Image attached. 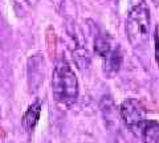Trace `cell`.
I'll use <instances>...</instances> for the list:
<instances>
[{"instance_id": "obj_7", "label": "cell", "mask_w": 159, "mask_h": 143, "mask_svg": "<svg viewBox=\"0 0 159 143\" xmlns=\"http://www.w3.org/2000/svg\"><path fill=\"white\" fill-rule=\"evenodd\" d=\"M94 49L101 57H105L109 52L111 51L110 47V40L105 36H98L94 41Z\"/></svg>"}, {"instance_id": "obj_4", "label": "cell", "mask_w": 159, "mask_h": 143, "mask_svg": "<svg viewBox=\"0 0 159 143\" xmlns=\"http://www.w3.org/2000/svg\"><path fill=\"white\" fill-rule=\"evenodd\" d=\"M40 113H41V102L36 101L29 106V109L25 111V114L23 117V127L25 129V131L32 132L34 126L37 125V122L40 119Z\"/></svg>"}, {"instance_id": "obj_8", "label": "cell", "mask_w": 159, "mask_h": 143, "mask_svg": "<svg viewBox=\"0 0 159 143\" xmlns=\"http://www.w3.org/2000/svg\"><path fill=\"white\" fill-rule=\"evenodd\" d=\"M47 40H48L49 55H51L52 57H54V55H56V34H54V32L52 33V29H49V31H48Z\"/></svg>"}, {"instance_id": "obj_11", "label": "cell", "mask_w": 159, "mask_h": 143, "mask_svg": "<svg viewBox=\"0 0 159 143\" xmlns=\"http://www.w3.org/2000/svg\"><path fill=\"white\" fill-rule=\"evenodd\" d=\"M28 2H29V3H33V2H34V0H28Z\"/></svg>"}, {"instance_id": "obj_5", "label": "cell", "mask_w": 159, "mask_h": 143, "mask_svg": "<svg viewBox=\"0 0 159 143\" xmlns=\"http://www.w3.org/2000/svg\"><path fill=\"white\" fill-rule=\"evenodd\" d=\"M103 58H105V70L107 73L114 74V73H117L119 70V66L122 64V55L119 48L110 51Z\"/></svg>"}, {"instance_id": "obj_1", "label": "cell", "mask_w": 159, "mask_h": 143, "mask_svg": "<svg viewBox=\"0 0 159 143\" xmlns=\"http://www.w3.org/2000/svg\"><path fill=\"white\" fill-rule=\"evenodd\" d=\"M52 92L54 100L64 105H72L78 97V81L68 61L56 64L52 76Z\"/></svg>"}, {"instance_id": "obj_9", "label": "cell", "mask_w": 159, "mask_h": 143, "mask_svg": "<svg viewBox=\"0 0 159 143\" xmlns=\"http://www.w3.org/2000/svg\"><path fill=\"white\" fill-rule=\"evenodd\" d=\"M154 40H155V60L159 66V24L155 27V33H154Z\"/></svg>"}, {"instance_id": "obj_10", "label": "cell", "mask_w": 159, "mask_h": 143, "mask_svg": "<svg viewBox=\"0 0 159 143\" xmlns=\"http://www.w3.org/2000/svg\"><path fill=\"white\" fill-rule=\"evenodd\" d=\"M3 138H6V131H4L3 127L0 126V139H3Z\"/></svg>"}, {"instance_id": "obj_2", "label": "cell", "mask_w": 159, "mask_h": 143, "mask_svg": "<svg viewBox=\"0 0 159 143\" xmlns=\"http://www.w3.org/2000/svg\"><path fill=\"white\" fill-rule=\"evenodd\" d=\"M126 36L134 49H142L147 45L150 37V9L146 2L138 3L129 13Z\"/></svg>"}, {"instance_id": "obj_3", "label": "cell", "mask_w": 159, "mask_h": 143, "mask_svg": "<svg viewBox=\"0 0 159 143\" xmlns=\"http://www.w3.org/2000/svg\"><path fill=\"white\" fill-rule=\"evenodd\" d=\"M121 117L125 125L133 130L142 129V126L146 122V111L141 105V102L137 100L129 98L123 101L121 105Z\"/></svg>"}, {"instance_id": "obj_6", "label": "cell", "mask_w": 159, "mask_h": 143, "mask_svg": "<svg viewBox=\"0 0 159 143\" xmlns=\"http://www.w3.org/2000/svg\"><path fill=\"white\" fill-rule=\"evenodd\" d=\"M143 130V142L145 143H159V123L155 121L145 122Z\"/></svg>"}]
</instances>
